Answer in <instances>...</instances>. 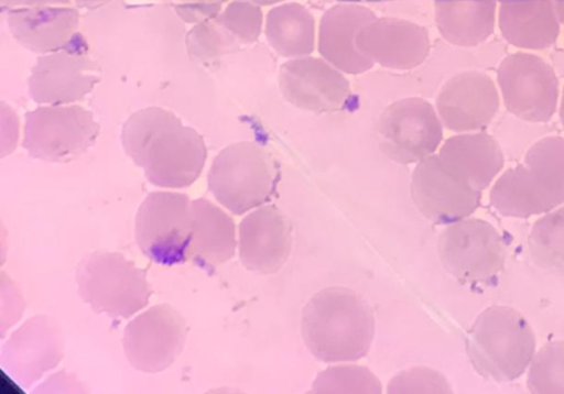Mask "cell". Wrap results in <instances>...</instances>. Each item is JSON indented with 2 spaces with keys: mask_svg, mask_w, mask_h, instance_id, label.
I'll list each match as a JSON object with an SVG mask.
<instances>
[{
  "mask_svg": "<svg viewBox=\"0 0 564 394\" xmlns=\"http://www.w3.org/2000/svg\"><path fill=\"white\" fill-rule=\"evenodd\" d=\"M122 145L149 182L163 189L191 187L207 158L203 136L177 116L160 107L132 113L122 129Z\"/></svg>",
  "mask_w": 564,
  "mask_h": 394,
  "instance_id": "cell-1",
  "label": "cell"
},
{
  "mask_svg": "<svg viewBox=\"0 0 564 394\" xmlns=\"http://www.w3.org/2000/svg\"><path fill=\"white\" fill-rule=\"evenodd\" d=\"M302 338L325 363L357 362L370 351L376 332L373 311L355 291L327 287L314 295L301 316Z\"/></svg>",
  "mask_w": 564,
  "mask_h": 394,
  "instance_id": "cell-2",
  "label": "cell"
},
{
  "mask_svg": "<svg viewBox=\"0 0 564 394\" xmlns=\"http://www.w3.org/2000/svg\"><path fill=\"white\" fill-rule=\"evenodd\" d=\"M489 199L500 215L519 219L544 216L564 205V138L540 139L523 164L492 185Z\"/></svg>",
  "mask_w": 564,
  "mask_h": 394,
  "instance_id": "cell-3",
  "label": "cell"
},
{
  "mask_svg": "<svg viewBox=\"0 0 564 394\" xmlns=\"http://www.w3.org/2000/svg\"><path fill=\"white\" fill-rule=\"evenodd\" d=\"M465 343L476 372L496 382L522 377L536 349L529 320L506 306H492L482 311L467 332Z\"/></svg>",
  "mask_w": 564,
  "mask_h": 394,
  "instance_id": "cell-4",
  "label": "cell"
},
{
  "mask_svg": "<svg viewBox=\"0 0 564 394\" xmlns=\"http://www.w3.org/2000/svg\"><path fill=\"white\" fill-rule=\"evenodd\" d=\"M274 157L252 142L223 150L208 173L212 195L235 216H243L271 201L279 183Z\"/></svg>",
  "mask_w": 564,
  "mask_h": 394,
  "instance_id": "cell-5",
  "label": "cell"
},
{
  "mask_svg": "<svg viewBox=\"0 0 564 394\" xmlns=\"http://www.w3.org/2000/svg\"><path fill=\"white\" fill-rule=\"evenodd\" d=\"M76 280L85 303L111 318H131L149 306L153 293L147 271L119 252L89 254L78 265Z\"/></svg>",
  "mask_w": 564,
  "mask_h": 394,
  "instance_id": "cell-6",
  "label": "cell"
},
{
  "mask_svg": "<svg viewBox=\"0 0 564 394\" xmlns=\"http://www.w3.org/2000/svg\"><path fill=\"white\" fill-rule=\"evenodd\" d=\"M194 200L180 193H153L140 205L135 240L141 252L161 266L189 262Z\"/></svg>",
  "mask_w": 564,
  "mask_h": 394,
  "instance_id": "cell-7",
  "label": "cell"
},
{
  "mask_svg": "<svg viewBox=\"0 0 564 394\" xmlns=\"http://www.w3.org/2000/svg\"><path fill=\"white\" fill-rule=\"evenodd\" d=\"M100 130L82 106H41L25 116L22 147L33 158L68 164L97 143Z\"/></svg>",
  "mask_w": 564,
  "mask_h": 394,
  "instance_id": "cell-8",
  "label": "cell"
},
{
  "mask_svg": "<svg viewBox=\"0 0 564 394\" xmlns=\"http://www.w3.org/2000/svg\"><path fill=\"white\" fill-rule=\"evenodd\" d=\"M443 267L464 284H490L503 271L506 244L496 227L466 218L446 227L438 240Z\"/></svg>",
  "mask_w": 564,
  "mask_h": 394,
  "instance_id": "cell-9",
  "label": "cell"
},
{
  "mask_svg": "<svg viewBox=\"0 0 564 394\" xmlns=\"http://www.w3.org/2000/svg\"><path fill=\"white\" fill-rule=\"evenodd\" d=\"M101 81L86 39L77 33L59 51L42 55L29 79L30 96L41 106L75 105Z\"/></svg>",
  "mask_w": 564,
  "mask_h": 394,
  "instance_id": "cell-10",
  "label": "cell"
},
{
  "mask_svg": "<svg viewBox=\"0 0 564 394\" xmlns=\"http://www.w3.org/2000/svg\"><path fill=\"white\" fill-rule=\"evenodd\" d=\"M379 144L395 164H419L440 149L443 123L426 100L409 98L393 102L379 121Z\"/></svg>",
  "mask_w": 564,
  "mask_h": 394,
  "instance_id": "cell-11",
  "label": "cell"
},
{
  "mask_svg": "<svg viewBox=\"0 0 564 394\" xmlns=\"http://www.w3.org/2000/svg\"><path fill=\"white\" fill-rule=\"evenodd\" d=\"M498 81L509 112L530 123H546L556 112L560 84L553 67L542 57L516 53L498 69Z\"/></svg>",
  "mask_w": 564,
  "mask_h": 394,
  "instance_id": "cell-12",
  "label": "cell"
},
{
  "mask_svg": "<svg viewBox=\"0 0 564 394\" xmlns=\"http://www.w3.org/2000/svg\"><path fill=\"white\" fill-rule=\"evenodd\" d=\"M189 327L170 305H158L140 314L126 328L124 353L141 373L159 374L167 370L184 350Z\"/></svg>",
  "mask_w": 564,
  "mask_h": 394,
  "instance_id": "cell-13",
  "label": "cell"
},
{
  "mask_svg": "<svg viewBox=\"0 0 564 394\" xmlns=\"http://www.w3.org/2000/svg\"><path fill=\"white\" fill-rule=\"evenodd\" d=\"M411 196L423 217L435 225L446 226L473 217L482 199V193L444 165L437 154L416 164Z\"/></svg>",
  "mask_w": 564,
  "mask_h": 394,
  "instance_id": "cell-14",
  "label": "cell"
},
{
  "mask_svg": "<svg viewBox=\"0 0 564 394\" xmlns=\"http://www.w3.org/2000/svg\"><path fill=\"white\" fill-rule=\"evenodd\" d=\"M78 9L74 0H14L4 12L15 41L45 55L59 51L78 33Z\"/></svg>",
  "mask_w": 564,
  "mask_h": 394,
  "instance_id": "cell-15",
  "label": "cell"
},
{
  "mask_svg": "<svg viewBox=\"0 0 564 394\" xmlns=\"http://www.w3.org/2000/svg\"><path fill=\"white\" fill-rule=\"evenodd\" d=\"M63 359V338L51 317L35 316L22 324L2 347L0 364L22 388L30 390Z\"/></svg>",
  "mask_w": 564,
  "mask_h": 394,
  "instance_id": "cell-16",
  "label": "cell"
},
{
  "mask_svg": "<svg viewBox=\"0 0 564 394\" xmlns=\"http://www.w3.org/2000/svg\"><path fill=\"white\" fill-rule=\"evenodd\" d=\"M279 87L292 106L316 113L344 109L351 95L349 81L340 69L312 56L282 64Z\"/></svg>",
  "mask_w": 564,
  "mask_h": 394,
  "instance_id": "cell-17",
  "label": "cell"
},
{
  "mask_svg": "<svg viewBox=\"0 0 564 394\" xmlns=\"http://www.w3.org/2000/svg\"><path fill=\"white\" fill-rule=\"evenodd\" d=\"M499 109L497 85L478 72H464L453 77L442 87L436 100L443 125L457 133L484 131Z\"/></svg>",
  "mask_w": 564,
  "mask_h": 394,
  "instance_id": "cell-18",
  "label": "cell"
},
{
  "mask_svg": "<svg viewBox=\"0 0 564 394\" xmlns=\"http://www.w3.org/2000/svg\"><path fill=\"white\" fill-rule=\"evenodd\" d=\"M357 46L373 63L395 72L420 66L431 53L427 30L398 18H376L367 23L358 33Z\"/></svg>",
  "mask_w": 564,
  "mask_h": 394,
  "instance_id": "cell-19",
  "label": "cell"
},
{
  "mask_svg": "<svg viewBox=\"0 0 564 394\" xmlns=\"http://www.w3.org/2000/svg\"><path fill=\"white\" fill-rule=\"evenodd\" d=\"M292 247V226L275 205L256 208L240 225V261L251 272H279L289 261Z\"/></svg>",
  "mask_w": 564,
  "mask_h": 394,
  "instance_id": "cell-20",
  "label": "cell"
},
{
  "mask_svg": "<svg viewBox=\"0 0 564 394\" xmlns=\"http://www.w3.org/2000/svg\"><path fill=\"white\" fill-rule=\"evenodd\" d=\"M376 14L355 3H343L328 9L322 17L317 50L322 58L343 74L358 76L370 72L375 63L357 46V36Z\"/></svg>",
  "mask_w": 564,
  "mask_h": 394,
  "instance_id": "cell-21",
  "label": "cell"
},
{
  "mask_svg": "<svg viewBox=\"0 0 564 394\" xmlns=\"http://www.w3.org/2000/svg\"><path fill=\"white\" fill-rule=\"evenodd\" d=\"M438 157L478 191L489 188L505 167L497 139L484 131L465 132L446 139Z\"/></svg>",
  "mask_w": 564,
  "mask_h": 394,
  "instance_id": "cell-22",
  "label": "cell"
},
{
  "mask_svg": "<svg viewBox=\"0 0 564 394\" xmlns=\"http://www.w3.org/2000/svg\"><path fill=\"white\" fill-rule=\"evenodd\" d=\"M499 26L508 43L527 51L551 48L561 30L553 0H501Z\"/></svg>",
  "mask_w": 564,
  "mask_h": 394,
  "instance_id": "cell-23",
  "label": "cell"
},
{
  "mask_svg": "<svg viewBox=\"0 0 564 394\" xmlns=\"http://www.w3.org/2000/svg\"><path fill=\"white\" fill-rule=\"evenodd\" d=\"M238 248L234 220L209 200H194V234L189 262L206 272H214L229 262Z\"/></svg>",
  "mask_w": 564,
  "mask_h": 394,
  "instance_id": "cell-24",
  "label": "cell"
},
{
  "mask_svg": "<svg viewBox=\"0 0 564 394\" xmlns=\"http://www.w3.org/2000/svg\"><path fill=\"white\" fill-rule=\"evenodd\" d=\"M498 0H435V22L449 43L474 48L496 29Z\"/></svg>",
  "mask_w": 564,
  "mask_h": 394,
  "instance_id": "cell-25",
  "label": "cell"
},
{
  "mask_svg": "<svg viewBox=\"0 0 564 394\" xmlns=\"http://www.w3.org/2000/svg\"><path fill=\"white\" fill-rule=\"evenodd\" d=\"M264 30L272 50L281 57H308L315 52V18L299 3L273 8L267 15Z\"/></svg>",
  "mask_w": 564,
  "mask_h": 394,
  "instance_id": "cell-26",
  "label": "cell"
},
{
  "mask_svg": "<svg viewBox=\"0 0 564 394\" xmlns=\"http://www.w3.org/2000/svg\"><path fill=\"white\" fill-rule=\"evenodd\" d=\"M529 251L538 266L564 273V205L544 215L533 225Z\"/></svg>",
  "mask_w": 564,
  "mask_h": 394,
  "instance_id": "cell-27",
  "label": "cell"
},
{
  "mask_svg": "<svg viewBox=\"0 0 564 394\" xmlns=\"http://www.w3.org/2000/svg\"><path fill=\"white\" fill-rule=\"evenodd\" d=\"M348 363L323 370L313 383L311 393L381 394L383 392L381 381L368 368Z\"/></svg>",
  "mask_w": 564,
  "mask_h": 394,
  "instance_id": "cell-28",
  "label": "cell"
},
{
  "mask_svg": "<svg viewBox=\"0 0 564 394\" xmlns=\"http://www.w3.org/2000/svg\"><path fill=\"white\" fill-rule=\"evenodd\" d=\"M533 394H564V341H552L534 354L528 375Z\"/></svg>",
  "mask_w": 564,
  "mask_h": 394,
  "instance_id": "cell-29",
  "label": "cell"
},
{
  "mask_svg": "<svg viewBox=\"0 0 564 394\" xmlns=\"http://www.w3.org/2000/svg\"><path fill=\"white\" fill-rule=\"evenodd\" d=\"M237 43L238 41L221 26L217 17L196 23L185 40L187 54L198 62L216 59L228 53Z\"/></svg>",
  "mask_w": 564,
  "mask_h": 394,
  "instance_id": "cell-30",
  "label": "cell"
},
{
  "mask_svg": "<svg viewBox=\"0 0 564 394\" xmlns=\"http://www.w3.org/2000/svg\"><path fill=\"white\" fill-rule=\"evenodd\" d=\"M217 19L235 40L243 44L260 39L265 25L262 7L251 0H234Z\"/></svg>",
  "mask_w": 564,
  "mask_h": 394,
  "instance_id": "cell-31",
  "label": "cell"
},
{
  "mask_svg": "<svg viewBox=\"0 0 564 394\" xmlns=\"http://www.w3.org/2000/svg\"><path fill=\"white\" fill-rule=\"evenodd\" d=\"M388 393H453L451 384L437 372L427 366H412L395 374L388 384Z\"/></svg>",
  "mask_w": 564,
  "mask_h": 394,
  "instance_id": "cell-32",
  "label": "cell"
},
{
  "mask_svg": "<svg viewBox=\"0 0 564 394\" xmlns=\"http://www.w3.org/2000/svg\"><path fill=\"white\" fill-rule=\"evenodd\" d=\"M229 0H176L175 11L187 23H196L216 18Z\"/></svg>",
  "mask_w": 564,
  "mask_h": 394,
  "instance_id": "cell-33",
  "label": "cell"
},
{
  "mask_svg": "<svg viewBox=\"0 0 564 394\" xmlns=\"http://www.w3.org/2000/svg\"><path fill=\"white\" fill-rule=\"evenodd\" d=\"M79 9L97 10L111 2V0H74Z\"/></svg>",
  "mask_w": 564,
  "mask_h": 394,
  "instance_id": "cell-34",
  "label": "cell"
},
{
  "mask_svg": "<svg viewBox=\"0 0 564 394\" xmlns=\"http://www.w3.org/2000/svg\"><path fill=\"white\" fill-rule=\"evenodd\" d=\"M560 23L564 26V0H553Z\"/></svg>",
  "mask_w": 564,
  "mask_h": 394,
  "instance_id": "cell-35",
  "label": "cell"
},
{
  "mask_svg": "<svg viewBox=\"0 0 564 394\" xmlns=\"http://www.w3.org/2000/svg\"><path fill=\"white\" fill-rule=\"evenodd\" d=\"M560 121L564 128V88H563V95H562L561 106H560Z\"/></svg>",
  "mask_w": 564,
  "mask_h": 394,
  "instance_id": "cell-36",
  "label": "cell"
},
{
  "mask_svg": "<svg viewBox=\"0 0 564 394\" xmlns=\"http://www.w3.org/2000/svg\"><path fill=\"white\" fill-rule=\"evenodd\" d=\"M14 2V0H0V4H2V9L3 11L9 8L12 3Z\"/></svg>",
  "mask_w": 564,
  "mask_h": 394,
  "instance_id": "cell-37",
  "label": "cell"
},
{
  "mask_svg": "<svg viewBox=\"0 0 564 394\" xmlns=\"http://www.w3.org/2000/svg\"><path fill=\"white\" fill-rule=\"evenodd\" d=\"M498 2H501V0H498Z\"/></svg>",
  "mask_w": 564,
  "mask_h": 394,
  "instance_id": "cell-38",
  "label": "cell"
}]
</instances>
